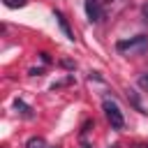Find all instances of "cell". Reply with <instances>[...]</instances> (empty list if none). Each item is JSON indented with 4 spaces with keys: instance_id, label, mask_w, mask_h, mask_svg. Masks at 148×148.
I'll use <instances>...</instances> for the list:
<instances>
[{
    "instance_id": "1",
    "label": "cell",
    "mask_w": 148,
    "mask_h": 148,
    "mask_svg": "<svg viewBox=\"0 0 148 148\" xmlns=\"http://www.w3.org/2000/svg\"><path fill=\"white\" fill-rule=\"evenodd\" d=\"M116 49L120 53H127V56H139V53L148 51V37L146 35H136V37H130V39H120L116 44Z\"/></svg>"
},
{
    "instance_id": "2",
    "label": "cell",
    "mask_w": 148,
    "mask_h": 148,
    "mask_svg": "<svg viewBox=\"0 0 148 148\" xmlns=\"http://www.w3.org/2000/svg\"><path fill=\"white\" fill-rule=\"evenodd\" d=\"M104 111H106V118H109V123H111V127L113 130H123L125 127V118H123V111L118 109V104H113V102H104Z\"/></svg>"
},
{
    "instance_id": "3",
    "label": "cell",
    "mask_w": 148,
    "mask_h": 148,
    "mask_svg": "<svg viewBox=\"0 0 148 148\" xmlns=\"http://www.w3.org/2000/svg\"><path fill=\"white\" fill-rule=\"evenodd\" d=\"M86 14H88V21L97 23L102 18V12H99V0H86Z\"/></svg>"
},
{
    "instance_id": "4",
    "label": "cell",
    "mask_w": 148,
    "mask_h": 148,
    "mask_svg": "<svg viewBox=\"0 0 148 148\" xmlns=\"http://www.w3.org/2000/svg\"><path fill=\"white\" fill-rule=\"evenodd\" d=\"M56 21H58V25H60V30L65 32V37L67 39H74V32H72V28H69V23H67V18L60 14V12H56Z\"/></svg>"
},
{
    "instance_id": "5",
    "label": "cell",
    "mask_w": 148,
    "mask_h": 148,
    "mask_svg": "<svg viewBox=\"0 0 148 148\" xmlns=\"http://www.w3.org/2000/svg\"><path fill=\"white\" fill-rule=\"evenodd\" d=\"M16 109H18V113L21 116H25V118H32V109L23 102V99H16Z\"/></svg>"
},
{
    "instance_id": "6",
    "label": "cell",
    "mask_w": 148,
    "mask_h": 148,
    "mask_svg": "<svg viewBox=\"0 0 148 148\" xmlns=\"http://www.w3.org/2000/svg\"><path fill=\"white\" fill-rule=\"evenodd\" d=\"M25 148H46V143H44L42 136H30V139L25 141Z\"/></svg>"
},
{
    "instance_id": "7",
    "label": "cell",
    "mask_w": 148,
    "mask_h": 148,
    "mask_svg": "<svg viewBox=\"0 0 148 148\" xmlns=\"http://www.w3.org/2000/svg\"><path fill=\"white\" fill-rule=\"evenodd\" d=\"M5 2V7H9V9H18V7H23L28 0H2Z\"/></svg>"
},
{
    "instance_id": "8",
    "label": "cell",
    "mask_w": 148,
    "mask_h": 148,
    "mask_svg": "<svg viewBox=\"0 0 148 148\" xmlns=\"http://www.w3.org/2000/svg\"><path fill=\"white\" fill-rule=\"evenodd\" d=\"M139 88H143V90L148 92V74H141V76H139Z\"/></svg>"
},
{
    "instance_id": "9",
    "label": "cell",
    "mask_w": 148,
    "mask_h": 148,
    "mask_svg": "<svg viewBox=\"0 0 148 148\" xmlns=\"http://www.w3.org/2000/svg\"><path fill=\"white\" fill-rule=\"evenodd\" d=\"M141 12H143V16H146V18H148V2H146V5H143V7H141Z\"/></svg>"
},
{
    "instance_id": "10",
    "label": "cell",
    "mask_w": 148,
    "mask_h": 148,
    "mask_svg": "<svg viewBox=\"0 0 148 148\" xmlns=\"http://www.w3.org/2000/svg\"><path fill=\"white\" fill-rule=\"evenodd\" d=\"M51 148H56V146H51Z\"/></svg>"
}]
</instances>
